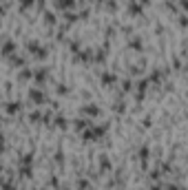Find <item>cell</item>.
<instances>
[{
  "instance_id": "cell-14",
  "label": "cell",
  "mask_w": 188,
  "mask_h": 190,
  "mask_svg": "<svg viewBox=\"0 0 188 190\" xmlns=\"http://www.w3.org/2000/svg\"><path fill=\"white\" fill-rule=\"evenodd\" d=\"M168 190H179V188H177V186H171V188H168Z\"/></svg>"
},
{
  "instance_id": "cell-5",
  "label": "cell",
  "mask_w": 188,
  "mask_h": 190,
  "mask_svg": "<svg viewBox=\"0 0 188 190\" xmlns=\"http://www.w3.org/2000/svg\"><path fill=\"white\" fill-rule=\"evenodd\" d=\"M82 113H84V115H91V117H93V115H98V106H93V104H91V106H84Z\"/></svg>"
},
{
  "instance_id": "cell-7",
  "label": "cell",
  "mask_w": 188,
  "mask_h": 190,
  "mask_svg": "<svg viewBox=\"0 0 188 190\" xmlns=\"http://www.w3.org/2000/svg\"><path fill=\"white\" fill-rule=\"evenodd\" d=\"M102 82H104V84H113V82H115V75H113V73H104V75H102Z\"/></svg>"
},
{
  "instance_id": "cell-4",
  "label": "cell",
  "mask_w": 188,
  "mask_h": 190,
  "mask_svg": "<svg viewBox=\"0 0 188 190\" xmlns=\"http://www.w3.org/2000/svg\"><path fill=\"white\" fill-rule=\"evenodd\" d=\"M55 5H58L60 9H69V7L73 9V5H75V2H73V0H55Z\"/></svg>"
},
{
  "instance_id": "cell-8",
  "label": "cell",
  "mask_w": 188,
  "mask_h": 190,
  "mask_svg": "<svg viewBox=\"0 0 188 190\" xmlns=\"http://www.w3.org/2000/svg\"><path fill=\"white\" fill-rule=\"evenodd\" d=\"M35 80H38V82L46 80V71H44V69H38V71H35Z\"/></svg>"
},
{
  "instance_id": "cell-3",
  "label": "cell",
  "mask_w": 188,
  "mask_h": 190,
  "mask_svg": "<svg viewBox=\"0 0 188 190\" xmlns=\"http://www.w3.org/2000/svg\"><path fill=\"white\" fill-rule=\"evenodd\" d=\"M13 49H16V42H11V40H5L2 53H5V55H11V53H13Z\"/></svg>"
},
{
  "instance_id": "cell-12",
  "label": "cell",
  "mask_w": 188,
  "mask_h": 190,
  "mask_svg": "<svg viewBox=\"0 0 188 190\" xmlns=\"http://www.w3.org/2000/svg\"><path fill=\"white\" fill-rule=\"evenodd\" d=\"M29 75H31V71H22L20 78H22V80H29Z\"/></svg>"
},
{
  "instance_id": "cell-13",
  "label": "cell",
  "mask_w": 188,
  "mask_h": 190,
  "mask_svg": "<svg viewBox=\"0 0 188 190\" xmlns=\"http://www.w3.org/2000/svg\"><path fill=\"white\" fill-rule=\"evenodd\" d=\"M46 22H53V24H55V16H51V13H46Z\"/></svg>"
},
{
  "instance_id": "cell-10",
  "label": "cell",
  "mask_w": 188,
  "mask_h": 190,
  "mask_svg": "<svg viewBox=\"0 0 188 190\" xmlns=\"http://www.w3.org/2000/svg\"><path fill=\"white\" fill-rule=\"evenodd\" d=\"M18 2L22 5V9H29V7L33 5V0H18Z\"/></svg>"
},
{
  "instance_id": "cell-9",
  "label": "cell",
  "mask_w": 188,
  "mask_h": 190,
  "mask_svg": "<svg viewBox=\"0 0 188 190\" xmlns=\"http://www.w3.org/2000/svg\"><path fill=\"white\" fill-rule=\"evenodd\" d=\"M11 64H13V66H22V64H24V60L20 58V55H11Z\"/></svg>"
},
{
  "instance_id": "cell-6",
  "label": "cell",
  "mask_w": 188,
  "mask_h": 190,
  "mask_svg": "<svg viewBox=\"0 0 188 190\" xmlns=\"http://www.w3.org/2000/svg\"><path fill=\"white\" fill-rule=\"evenodd\" d=\"M5 108H7V113H11V115H13V113H16L18 108H20V104H18V102H9Z\"/></svg>"
},
{
  "instance_id": "cell-1",
  "label": "cell",
  "mask_w": 188,
  "mask_h": 190,
  "mask_svg": "<svg viewBox=\"0 0 188 190\" xmlns=\"http://www.w3.org/2000/svg\"><path fill=\"white\" fill-rule=\"evenodd\" d=\"M27 46H29V51H31V53H35L38 58H44V55H46V51H44V49H42V46L38 44V42H29Z\"/></svg>"
},
{
  "instance_id": "cell-11",
  "label": "cell",
  "mask_w": 188,
  "mask_h": 190,
  "mask_svg": "<svg viewBox=\"0 0 188 190\" xmlns=\"http://www.w3.org/2000/svg\"><path fill=\"white\" fill-rule=\"evenodd\" d=\"M139 157H144V159H146V157H148V148H146V146H144V148H142V150H139Z\"/></svg>"
},
{
  "instance_id": "cell-2",
  "label": "cell",
  "mask_w": 188,
  "mask_h": 190,
  "mask_svg": "<svg viewBox=\"0 0 188 190\" xmlns=\"http://www.w3.org/2000/svg\"><path fill=\"white\" fill-rule=\"evenodd\" d=\"M29 97H31L33 102L40 104V102H44V93H42V91H38V89H31V91H29Z\"/></svg>"
}]
</instances>
